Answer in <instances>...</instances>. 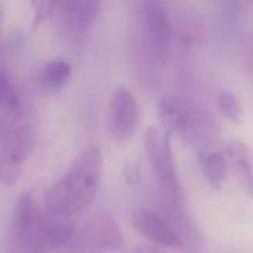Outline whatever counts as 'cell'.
<instances>
[{
	"label": "cell",
	"instance_id": "4",
	"mask_svg": "<svg viewBox=\"0 0 253 253\" xmlns=\"http://www.w3.org/2000/svg\"><path fill=\"white\" fill-rule=\"evenodd\" d=\"M14 238L32 252H47L71 245L75 225L68 218L40 210L30 193H23L14 207Z\"/></svg>",
	"mask_w": 253,
	"mask_h": 253
},
{
	"label": "cell",
	"instance_id": "8",
	"mask_svg": "<svg viewBox=\"0 0 253 253\" xmlns=\"http://www.w3.org/2000/svg\"><path fill=\"white\" fill-rule=\"evenodd\" d=\"M71 243L80 250L99 252V250H118L122 248L123 236L118 222L108 211H99L84 222L80 229H75Z\"/></svg>",
	"mask_w": 253,
	"mask_h": 253
},
{
	"label": "cell",
	"instance_id": "18",
	"mask_svg": "<svg viewBox=\"0 0 253 253\" xmlns=\"http://www.w3.org/2000/svg\"><path fill=\"white\" fill-rule=\"evenodd\" d=\"M250 2H253V0H250Z\"/></svg>",
	"mask_w": 253,
	"mask_h": 253
},
{
	"label": "cell",
	"instance_id": "12",
	"mask_svg": "<svg viewBox=\"0 0 253 253\" xmlns=\"http://www.w3.org/2000/svg\"><path fill=\"white\" fill-rule=\"evenodd\" d=\"M225 155L238 170L246 193L253 200V149L243 141H232L225 148Z\"/></svg>",
	"mask_w": 253,
	"mask_h": 253
},
{
	"label": "cell",
	"instance_id": "5",
	"mask_svg": "<svg viewBox=\"0 0 253 253\" xmlns=\"http://www.w3.org/2000/svg\"><path fill=\"white\" fill-rule=\"evenodd\" d=\"M144 149L153 177L160 184L167 198L177 203L180 200L182 187H180L179 170L170 135L162 126H148V130L144 132Z\"/></svg>",
	"mask_w": 253,
	"mask_h": 253
},
{
	"label": "cell",
	"instance_id": "6",
	"mask_svg": "<svg viewBox=\"0 0 253 253\" xmlns=\"http://www.w3.org/2000/svg\"><path fill=\"white\" fill-rule=\"evenodd\" d=\"M141 23L149 52L165 66L172 49L173 28L163 0H141Z\"/></svg>",
	"mask_w": 253,
	"mask_h": 253
},
{
	"label": "cell",
	"instance_id": "15",
	"mask_svg": "<svg viewBox=\"0 0 253 253\" xmlns=\"http://www.w3.org/2000/svg\"><path fill=\"white\" fill-rule=\"evenodd\" d=\"M19 102L23 101L12 77L5 70H0V109L12 108Z\"/></svg>",
	"mask_w": 253,
	"mask_h": 253
},
{
	"label": "cell",
	"instance_id": "16",
	"mask_svg": "<svg viewBox=\"0 0 253 253\" xmlns=\"http://www.w3.org/2000/svg\"><path fill=\"white\" fill-rule=\"evenodd\" d=\"M57 5H59V0H32L33 16H35L33 25L39 26L52 18Z\"/></svg>",
	"mask_w": 253,
	"mask_h": 253
},
{
	"label": "cell",
	"instance_id": "1",
	"mask_svg": "<svg viewBox=\"0 0 253 253\" xmlns=\"http://www.w3.org/2000/svg\"><path fill=\"white\" fill-rule=\"evenodd\" d=\"M104 158L99 146H88L73 160L66 173L43 194V210L56 217L70 218L85 211L99 193Z\"/></svg>",
	"mask_w": 253,
	"mask_h": 253
},
{
	"label": "cell",
	"instance_id": "13",
	"mask_svg": "<svg viewBox=\"0 0 253 253\" xmlns=\"http://www.w3.org/2000/svg\"><path fill=\"white\" fill-rule=\"evenodd\" d=\"M71 64L64 59H52L45 63L37 73V84L43 92H56L63 88L71 78Z\"/></svg>",
	"mask_w": 253,
	"mask_h": 253
},
{
	"label": "cell",
	"instance_id": "17",
	"mask_svg": "<svg viewBox=\"0 0 253 253\" xmlns=\"http://www.w3.org/2000/svg\"><path fill=\"white\" fill-rule=\"evenodd\" d=\"M134 253H163V252L158 248V246H155V245H153V246L139 245V246H135Z\"/></svg>",
	"mask_w": 253,
	"mask_h": 253
},
{
	"label": "cell",
	"instance_id": "14",
	"mask_svg": "<svg viewBox=\"0 0 253 253\" xmlns=\"http://www.w3.org/2000/svg\"><path fill=\"white\" fill-rule=\"evenodd\" d=\"M215 104H217L220 115L225 120H229L231 123H241L243 120V106L241 101L232 94L227 88H222L217 92V97H215Z\"/></svg>",
	"mask_w": 253,
	"mask_h": 253
},
{
	"label": "cell",
	"instance_id": "10",
	"mask_svg": "<svg viewBox=\"0 0 253 253\" xmlns=\"http://www.w3.org/2000/svg\"><path fill=\"white\" fill-rule=\"evenodd\" d=\"M59 7L68 33L84 39L101 14V0H59Z\"/></svg>",
	"mask_w": 253,
	"mask_h": 253
},
{
	"label": "cell",
	"instance_id": "2",
	"mask_svg": "<svg viewBox=\"0 0 253 253\" xmlns=\"http://www.w3.org/2000/svg\"><path fill=\"white\" fill-rule=\"evenodd\" d=\"M160 126L179 141L196 149L213 148L220 141V126L215 116L193 97L165 94L158 101Z\"/></svg>",
	"mask_w": 253,
	"mask_h": 253
},
{
	"label": "cell",
	"instance_id": "7",
	"mask_svg": "<svg viewBox=\"0 0 253 253\" xmlns=\"http://www.w3.org/2000/svg\"><path fill=\"white\" fill-rule=\"evenodd\" d=\"M109 134L116 142H128L141 125V108L134 92L126 87H118L109 99Z\"/></svg>",
	"mask_w": 253,
	"mask_h": 253
},
{
	"label": "cell",
	"instance_id": "9",
	"mask_svg": "<svg viewBox=\"0 0 253 253\" xmlns=\"http://www.w3.org/2000/svg\"><path fill=\"white\" fill-rule=\"evenodd\" d=\"M130 224L137 234L158 248H180L184 243L177 229L163 215L148 208L135 210L130 217Z\"/></svg>",
	"mask_w": 253,
	"mask_h": 253
},
{
	"label": "cell",
	"instance_id": "3",
	"mask_svg": "<svg viewBox=\"0 0 253 253\" xmlns=\"http://www.w3.org/2000/svg\"><path fill=\"white\" fill-rule=\"evenodd\" d=\"M35 141V116L25 102L0 109V180L7 187L19 180Z\"/></svg>",
	"mask_w": 253,
	"mask_h": 253
},
{
	"label": "cell",
	"instance_id": "11",
	"mask_svg": "<svg viewBox=\"0 0 253 253\" xmlns=\"http://www.w3.org/2000/svg\"><path fill=\"white\" fill-rule=\"evenodd\" d=\"M196 160L208 186H211L213 189H220L227 179V156L217 149L208 148L198 149Z\"/></svg>",
	"mask_w": 253,
	"mask_h": 253
}]
</instances>
